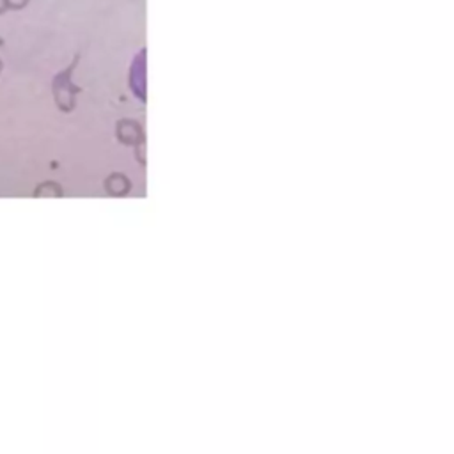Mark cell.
<instances>
[{
    "mask_svg": "<svg viewBox=\"0 0 454 454\" xmlns=\"http://www.w3.org/2000/svg\"><path fill=\"white\" fill-rule=\"evenodd\" d=\"M7 4V11H18V9H23L25 6L28 4V0H6Z\"/></svg>",
    "mask_w": 454,
    "mask_h": 454,
    "instance_id": "cell-1",
    "label": "cell"
},
{
    "mask_svg": "<svg viewBox=\"0 0 454 454\" xmlns=\"http://www.w3.org/2000/svg\"><path fill=\"white\" fill-rule=\"evenodd\" d=\"M7 11V4L6 0H0V14H4Z\"/></svg>",
    "mask_w": 454,
    "mask_h": 454,
    "instance_id": "cell-2",
    "label": "cell"
}]
</instances>
